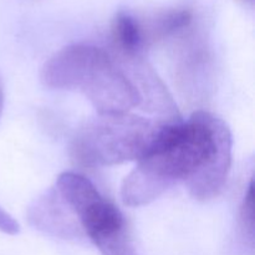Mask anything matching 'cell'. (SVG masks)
Listing matches in <instances>:
<instances>
[{
    "instance_id": "cell-11",
    "label": "cell",
    "mask_w": 255,
    "mask_h": 255,
    "mask_svg": "<svg viewBox=\"0 0 255 255\" xmlns=\"http://www.w3.org/2000/svg\"><path fill=\"white\" fill-rule=\"evenodd\" d=\"M2 110H4V85H2L1 76H0V120L2 116Z\"/></svg>"
},
{
    "instance_id": "cell-8",
    "label": "cell",
    "mask_w": 255,
    "mask_h": 255,
    "mask_svg": "<svg viewBox=\"0 0 255 255\" xmlns=\"http://www.w3.org/2000/svg\"><path fill=\"white\" fill-rule=\"evenodd\" d=\"M192 20L193 16L189 10L172 9L157 15L149 21V24L144 25L142 22L147 45L187 29L191 25Z\"/></svg>"
},
{
    "instance_id": "cell-6",
    "label": "cell",
    "mask_w": 255,
    "mask_h": 255,
    "mask_svg": "<svg viewBox=\"0 0 255 255\" xmlns=\"http://www.w3.org/2000/svg\"><path fill=\"white\" fill-rule=\"evenodd\" d=\"M29 223L37 231L60 239H79L85 236L74 212L55 188L35 199L27 211Z\"/></svg>"
},
{
    "instance_id": "cell-2",
    "label": "cell",
    "mask_w": 255,
    "mask_h": 255,
    "mask_svg": "<svg viewBox=\"0 0 255 255\" xmlns=\"http://www.w3.org/2000/svg\"><path fill=\"white\" fill-rule=\"evenodd\" d=\"M40 77L50 89L82 94L99 114L128 112L141 105L115 57L91 45L75 44L57 51L45 62Z\"/></svg>"
},
{
    "instance_id": "cell-10",
    "label": "cell",
    "mask_w": 255,
    "mask_h": 255,
    "mask_svg": "<svg viewBox=\"0 0 255 255\" xmlns=\"http://www.w3.org/2000/svg\"><path fill=\"white\" fill-rule=\"evenodd\" d=\"M0 232L9 236H16L20 232V226L9 213L0 207Z\"/></svg>"
},
{
    "instance_id": "cell-4",
    "label": "cell",
    "mask_w": 255,
    "mask_h": 255,
    "mask_svg": "<svg viewBox=\"0 0 255 255\" xmlns=\"http://www.w3.org/2000/svg\"><path fill=\"white\" fill-rule=\"evenodd\" d=\"M55 189L101 255H137L122 212L107 201L90 179L65 172L57 177Z\"/></svg>"
},
{
    "instance_id": "cell-9",
    "label": "cell",
    "mask_w": 255,
    "mask_h": 255,
    "mask_svg": "<svg viewBox=\"0 0 255 255\" xmlns=\"http://www.w3.org/2000/svg\"><path fill=\"white\" fill-rule=\"evenodd\" d=\"M239 231L246 244H249L251 249L254 246V183L251 181L244 196L243 203L239 213Z\"/></svg>"
},
{
    "instance_id": "cell-1",
    "label": "cell",
    "mask_w": 255,
    "mask_h": 255,
    "mask_svg": "<svg viewBox=\"0 0 255 255\" xmlns=\"http://www.w3.org/2000/svg\"><path fill=\"white\" fill-rule=\"evenodd\" d=\"M232 144L228 125L209 112H194L186 122H166L125 178L122 201L129 207L146 206L181 182L194 199L214 198L231 171Z\"/></svg>"
},
{
    "instance_id": "cell-7",
    "label": "cell",
    "mask_w": 255,
    "mask_h": 255,
    "mask_svg": "<svg viewBox=\"0 0 255 255\" xmlns=\"http://www.w3.org/2000/svg\"><path fill=\"white\" fill-rule=\"evenodd\" d=\"M111 37L117 56H142L147 46L143 25L134 15L119 11L111 24Z\"/></svg>"
},
{
    "instance_id": "cell-3",
    "label": "cell",
    "mask_w": 255,
    "mask_h": 255,
    "mask_svg": "<svg viewBox=\"0 0 255 255\" xmlns=\"http://www.w3.org/2000/svg\"><path fill=\"white\" fill-rule=\"evenodd\" d=\"M162 126L128 112L99 114L79 129L71 156L76 163L91 168L138 161L151 148Z\"/></svg>"
},
{
    "instance_id": "cell-5",
    "label": "cell",
    "mask_w": 255,
    "mask_h": 255,
    "mask_svg": "<svg viewBox=\"0 0 255 255\" xmlns=\"http://www.w3.org/2000/svg\"><path fill=\"white\" fill-rule=\"evenodd\" d=\"M115 60L133 84L141 100L139 107L166 119L167 122L179 121L177 105L174 104L166 85L162 82L153 67L144 61L143 57L117 56Z\"/></svg>"
}]
</instances>
